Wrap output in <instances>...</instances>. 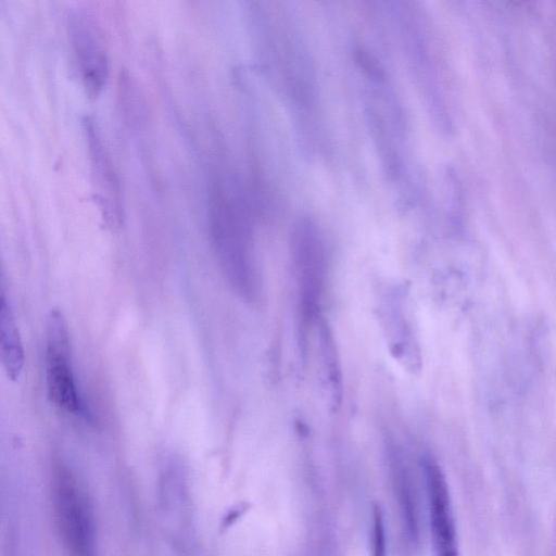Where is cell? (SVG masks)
Here are the masks:
<instances>
[{
  "label": "cell",
  "mask_w": 556,
  "mask_h": 556,
  "mask_svg": "<svg viewBox=\"0 0 556 556\" xmlns=\"http://www.w3.org/2000/svg\"><path fill=\"white\" fill-rule=\"evenodd\" d=\"M372 556H387L384 522L379 506L372 511Z\"/></svg>",
  "instance_id": "13"
},
{
  "label": "cell",
  "mask_w": 556,
  "mask_h": 556,
  "mask_svg": "<svg viewBox=\"0 0 556 556\" xmlns=\"http://www.w3.org/2000/svg\"><path fill=\"white\" fill-rule=\"evenodd\" d=\"M0 357L8 378L17 381L24 369V348L13 312L3 292L0 298Z\"/></svg>",
  "instance_id": "11"
},
{
  "label": "cell",
  "mask_w": 556,
  "mask_h": 556,
  "mask_svg": "<svg viewBox=\"0 0 556 556\" xmlns=\"http://www.w3.org/2000/svg\"><path fill=\"white\" fill-rule=\"evenodd\" d=\"M381 318L393 357L407 370L412 372L419 370L420 351L397 292H391L383 299Z\"/></svg>",
  "instance_id": "9"
},
{
  "label": "cell",
  "mask_w": 556,
  "mask_h": 556,
  "mask_svg": "<svg viewBox=\"0 0 556 556\" xmlns=\"http://www.w3.org/2000/svg\"><path fill=\"white\" fill-rule=\"evenodd\" d=\"M45 372L50 402L67 413L85 415L73 371L67 323L56 308L47 317Z\"/></svg>",
  "instance_id": "6"
},
{
  "label": "cell",
  "mask_w": 556,
  "mask_h": 556,
  "mask_svg": "<svg viewBox=\"0 0 556 556\" xmlns=\"http://www.w3.org/2000/svg\"><path fill=\"white\" fill-rule=\"evenodd\" d=\"M212 210V233L223 271L242 299L255 301L262 282L250 206L239 190L222 188Z\"/></svg>",
  "instance_id": "3"
},
{
  "label": "cell",
  "mask_w": 556,
  "mask_h": 556,
  "mask_svg": "<svg viewBox=\"0 0 556 556\" xmlns=\"http://www.w3.org/2000/svg\"><path fill=\"white\" fill-rule=\"evenodd\" d=\"M429 507L431 540L435 556H459L455 520L445 476L430 455L421 460Z\"/></svg>",
  "instance_id": "7"
},
{
  "label": "cell",
  "mask_w": 556,
  "mask_h": 556,
  "mask_svg": "<svg viewBox=\"0 0 556 556\" xmlns=\"http://www.w3.org/2000/svg\"><path fill=\"white\" fill-rule=\"evenodd\" d=\"M354 61L364 113L379 162L397 195L410 202L417 177L403 101L391 76L370 50L356 48Z\"/></svg>",
  "instance_id": "2"
},
{
  "label": "cell",
  "mask_w": 556,
  "mask_h": 556,
  "mask_svg": "<svg viewBox=\"0 0 556 556\" xmlns=\"http://www.w3.org/2000/svg\"><path fill=\"white\" fill-rule=\"evenodd\" d=\"M318 338L324 387L336 410L342 400V374L332 332L324 319L318 321Z\"/></svg>",
  "instance_id": "12"
},
{
  "label": "cell",
  "mask_w": 556,
  "mask_h": 556,
  "mask_svg": "<svg viewBox=\"0 0 556 556\" xmlns=\"http://www.w3.org/2000/svg\"><path fill=\"white\" fill-rule=\"evenodd\" d=\"M290 255L302 324L319 321L327 280V250L315 220L301 217L290 236Z\"/></svg>",
  "instance_id": "4"
},
{
  "label": "cell",
  "mask_w": 556,
  "mask_h": 556,
  "mask_svg": "<svg viewBox=\"0 0 556 556\" xmlns=\"http://www.w3.org/2000/svg\"><path fill=\"white\" fill-rule=\"evenodd\" d=\"M386 454L405 538L415 547L419 542V511L410 468L401 446L395 442L387 443Z\"/></svg>",
  "instance_id": "10"
},
{
  "label": "cell",
  "mask_w": 556,
  "mask_h": 556,
  "mask_svg": "<svg viewBox=\"0 0 556 556\" xmlns=\"http://www.w3.org/2000/svg\"><path fill=\"white\" fill-rule=\"evenodd\" d=\"M260 52L269 79L287 104L303 143L326 149L316 67L296 20L285 9L257 10Z\"/></svg>",
  "instance_id": "1"
},
{
  "label": "cell",
  "mask_w": 556,
  "mask_h": 556,
  "mask_svg": "<svg viewBox=\"0 0 556 556\" xmlns=\"http://www.w3.org/2000/svg\"><path fill=\"white\" fill-rule=\"evenodd\" d=\"M53 504L58 529L67 556H96L91 503L72 471L58 466L53 473Z\"/></svg>",
  "instance_id": "5"
},
{
  "label": "cell",
  "mask_w": 556,
  "mask_h": 556,
  "mask_svg": "<svg viewBox=\"0 0 556 556\" xmlns=\"http://www.w3.org/2000/svg\"><path fill=\"white\" fill-rule=\"evenodd\" d=\"M68 35L80 74L87 91L98 94L108 78V56L99 28L84 12H75L68 17Z\"/></svg>",
  "instance_id": "8"
}]
</instances>
